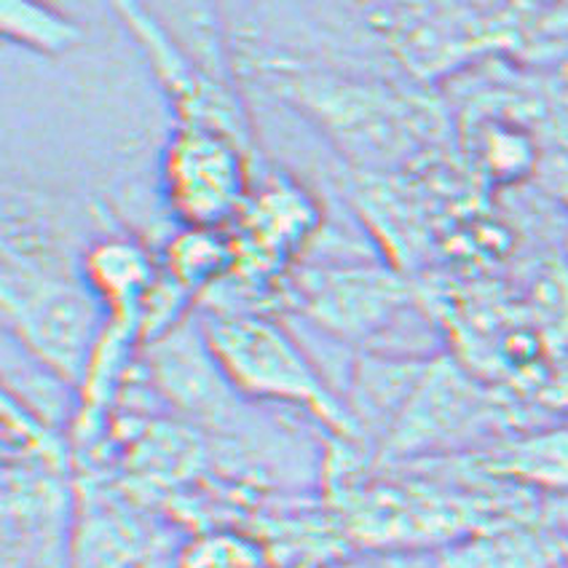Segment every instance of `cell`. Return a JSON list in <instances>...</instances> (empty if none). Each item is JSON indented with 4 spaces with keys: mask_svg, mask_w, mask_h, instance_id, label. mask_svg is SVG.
<instances>
[{
    "mask_svg": "<svg viewBox=\"0 0 568 568\" xmlns=\"http://www.w3.org/2000/svg\"><path fill=\"white\" fill-rule=\"evenodd\" d=\"M206 344L231 386L244 395L306 405L333 429L354 435L352 410L327 389L287 333L253 314H223L204 322Z\"/></svg>",
    "mask_w": 568,
    "mask_h": 568,
    "instance_id": "obj_1",
    "label": "cell"
},
{
    "mask_svg": "<svg viewBox=\"0 0 568 568\" xmlns=\"http://www.w3.org/2000/svg\"><path fill=\"white\" fill-rule=\"evenodd\" d=\"M3 312L30 352L64 378H81L100 335L89 295L54 263L6 242Z\"/></svg>",
    "mask_w": 568,
    "mask_h": 568,
    "instance_id": "obj_2",
    "label": "cell"
},
{
    "mask_svg": "<svg viewBox=\"0 0 568 568\" xmlns=\"http://www.w3.org/2000/svg\"><path fill=\"white\" fill-rule=\"evenodd\" d=\"M164 178L172 210L191 229H215L244 202L242 140L217 129L183 126L166 151Z\"/></svg>",
    "mask_w": 568,
    "mask_h": 568,
    "instance_id": "obj_3",
    "label": "cell"
},
{
    "mask_svg": "<svg viewBox=\"0 0 568 568\" xmlns=\"http://www.w3.org/2000/svg\"><path fill=\"white\" fill-rule=\"evenodd\" d=\"M496 418L483 392L467 384L454 367L424 371L403 413L397 437L403 445H429L469 435V429Z\"/></svg>",
    "mask_w": 568,
    "mask_h": 568,
    "instance_id": "obj_4",
    "label": "cell"
},
{
    "mask_svg": "<svg viewBox=\"0 0 568 568\" xmlns=\"http://www.w3.org/2000/svg\"><path fill=\"white\" fill-rule=\"evenodd\" d=\"M566 560L568 531L513 520L450 545L440 568H564Z\"/></svg>",
    "mask_w": 568,
    "mask_h": 568,
    "instance_id": "obj_5",
    "label": "cell"
},
{
    "mask_svg": "<svg viewBox=\"0 0 568 568\" xmlns=\"http://www.w3.org/2000/svg\"><path fill=\"white\" fill-rule=\"evenodd\" d=\"M89 287L97 290L119 322H132L140 327L142 303L156 282L153 266L138 244L105 242L87 257Z\"/></svg>",
    "mask_w": 568,
    "mask_h": 568,
    "instance_id": "obj_6",
    "label": "cell"
},
{
    "mask_svg": "<svg viewBox=\"0 0 568 568\" xmlns=\"http://www.w3.org/2000/svg\"><path fill=\"white\" fill-rule=\"evenodd\" d=\"M486 469L520 486L568 490V424L518 437L486 456Z\"/></svg>",
    "mask_w": 568,
    "mask_h": 568,
    "instance_id": "obj_7",
    "label": "cell"
},
{
    "mask_svg": "<svg viewBox=\"0 0 568 568\" xmlns=\"http://www.w3.org/2000/svg\"><path fill=\"white\" fill-rule=\"evenodd\" d=\"M399 290L389 276L341 274L333 284L314 290L316 314L344 333H359L376 325L397 306Z\"/></svg>",
    "mask_w": 568,
    "mask_h": 568,
    "instance_id": "obj_8",
    "label": "cell"
},
{
    "mask_svg": "<svg viewBox=\"0 0 568 568\" xmlns=\"http://www.w3.org/2000/svg\"><path fill=\"white\" fill-rule=\"evenodd\" d=\"M314 223V212L298 191L274 189L257 202L250 215L247 229L257 253L280 255L290 244L301 242L308 234V225Z\"/></svg>",
    "mask_w": 568,
    "mask_h": 568,
    "instance_id": "obj_9",
    "label": "cell"
},
{
    "mask_svg": "<svg viewBox=\"0 0 568 568\" xmlns=\"http://www.w3.org/2000/svg\"><path fill=\"white\" fill-rule=\"evenodd\" d=\"M3 32L41 54H62L81 41V30L60 11L38 3H6L0 11Z\"/></svg>",
    "mask_w": 568,
    "mask_h": 568,
    "instance_id": "obj_10",
    "label": "cell"
},
{
    "mask_svg": "<svg viewBox=\"0 0 568 568\" xmlns=\"http://www.w3.org/2000/svg\"><path fill=\"white\" fill-rule=\"evenodd\" d=\"M178 568H274L261 541L239 531H212L180 552Z\"/></svg>",
    "mask_w": 568,
    "mask_h": 568,
    "instance_id": "obj_11",
    "label": "cell"
},
{
    "mask_svg": "<svg viewBox=\"0 0 568 568\" xmlns=\"http://www.w3.org/2000/svg\"><path fill=\"white\" fill-rule=\"evenodd\" d=\"M234 261L231 247L215 229H191L172 244V276L183 287H199Z\"/></svg>",
    "mask_w": 568,
    "mask_h": 568,
    "instance_id": "obj_12",
    "label": "cell"
},
{
    "mask_svg": "<svg viewBox=\"0 0 568 568\" xmlns=\"http://www.w3.org/2000/svg\"><path fill=\"white\" fill-rule=\"evenodd\" d=\"M564 568H568V560H566V566H564Z\"/></svg>",
    "mask_w": 568,
    "mask_h": 568,
    "instance_id": "obj_13",
    "label": "cell"
}]
</instances>
